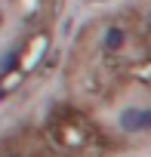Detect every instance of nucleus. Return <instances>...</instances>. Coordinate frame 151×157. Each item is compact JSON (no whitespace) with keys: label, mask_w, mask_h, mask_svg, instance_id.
I'll return each mask as SVG.
<instances>
[{"label":"nucleus","mask_w":151,"mask_h":157,"mask_svg":"<svg viewBox=\"0 0 151 157\" xmlns=\"http://www.w3.org/2000/svg\"><path fill=\"white\" fill-rule=\"evenodd\" d=\"M120 126L126 132H142L151 129V108H126L120 114Z\"/></svg>","instance_id":"nucleus-1"},{"label":"nucleus","mask_w":151,"mask_h":157,"mask_svg":"<svg viewBox=\"0 0 151 157\" xmlns=\"http://www.w3.org/2000/svg\"><path fill=\"white\" fill-rule=\"evenodd\" d=\"M123 43H126V31H123L120 25H111V28L105 31V37H102L105 52H120V49H123Z\"/></svg>","instance_id":"nucleus-2"},{"label":"nucleus","mask_w":151,"mask_h":157,"mask_svg":"<svg viewBox=\"0 0 151 157\" xmlns=\"http://www.w3.org/2000/svg\"><path fill=\"white\" fill-rule=\"evenodd\" d=\"M0 157H25V154H19V151H3Z\"/></svg>","instance_id":"nucleus-3"}]
</instances>
